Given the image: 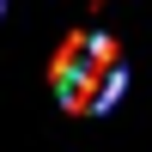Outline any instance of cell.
<instances>
[{"mask_svg": "<svg viewBox=\"0 0 152 152\" xmlns=\"http://www.w3.org/2000/svg\"><path fill=\"white\" fill-rule=\"evenodd\" d=\"M122 85H128L122 49L110 43V37H91V31H85L79 61H73V73L55 79V91H61V104H67L73 116H97V110H110V104L122 97Z\"/></svg>", "mask_w": 152, "mask_h": 152, "instance_id": "obj_1", "label": "cell"}, {"mask_svg": "<svg viewBox=\"0 0 152 152\" xmlns=\"http://www.w3.org/2000/svg\"><path fill=\"white\" fill-rule=\"evenodd\" d=\"M0 6H6V0H0Z\"/></svg>", "mask_w": 152, "mask_h": 152, "instance_id": "obj_2", "label": "cell"}]
</instances>
